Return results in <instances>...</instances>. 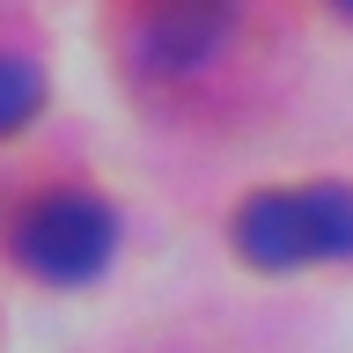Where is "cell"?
I'll return each instance as SVG.
<instances>
[{"mask_svg": "<svg viewBox=\"0 0 353 353\" xmlns=\"http://www.w3.org/2000/svg\"><path fill=\"white\" fill-rule=\"evenodd\" d=\"M339 8H346V15H353V0H339Z\"/></svg>", "mask_w": 353, "mask_h": 353, "instance_id": "277c9868", "label": "cell"}, {"mask_svg": "<svg viewBox=\"0 0 353 353\" xmlns=\"http://www.w3.org/2000/svg\"><path fill=\"white\" fill-rule=\"evenodd\" d=\"M236 250L258 272H294L316 258H353V192L309 184V192H258L236 206Z\"/></svg>", "mask_w": 353, "mask_h": 353, "instance_id": "6da1fadb", "label": "cell"}, {"mask_svg": "<svg viewBox=\"0 0 353 353\" xmlns=\"http://www.w3.org/2000/svg\"><path fill=\"white\" fill-rule=\"evenodd\" d=\"M37 103H44V74L22 59V52H0V140L30 125Z\"/></svg>", "mask_w": 353, "mask_h": 353, "instance_id": "3957f363", "label": "cell"}, {"mask_svg": "<svg viewBox=\"0 0 353 353\" xmlns=\"http://www.w3.org/2000/svg\"><path fill=\"white\" fill-rule=\"evenodd\" d=\"M110 250H118V221H110L103 199H88V192L37 199V206L22 214V228H15V258L30 265L37 280H52V287L96 280L110 265Z\"/></svg>", "mask_w": 353, "mask_h": 353, "instance_id": "7a4b0ae2", "label": "cell"}]
</instances>
